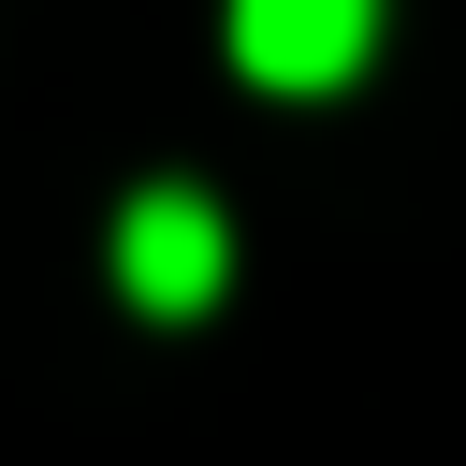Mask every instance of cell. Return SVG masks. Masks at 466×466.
I'll return each mask as SVG.
<instances>
[{
	"mask_svg": "<svg viewBox=\"0 0 466 466\" xmlns=\"http://www.w3.org/2000/svg\"><path fill=\"white\" fill-rule=\"evenodd\" d=\"M218 277H233V233H218L204 189H131V204H116V291H131L146 320L218 306Z\"/></svg>",
	"mask_w": 466,
	"mask_h": 466,
	"instance_id": "6da1fadb",
	"label": "cell"
},
{
	"mask_svg": "<svg viewBox=\"0 0 466 466\" xmlns=\"http://www.w3.org/2000/svg\"><path fill=\"white\" fill-rule=\"evenodd\" d=\"M364 44H379V0H233V58H248V87H277V102L350 87Z\"/></svg>",
	"mask_w": 466,
	"mask_h": 466,
	"instance_id": "7a4b0ae2",
	"label": "cell"
}]
</instances>
